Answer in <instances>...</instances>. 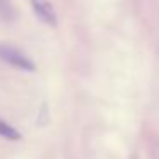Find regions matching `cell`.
Returning <instances> with one entry per match:
<instances>
[{
  "label": "cell",
  "mask_w": 159,
  "mask_h": 159,
  "mask_svg": "<svg viewBox=\"0 0 159 159\" xmlns=\"http://www.w3.org/2000/svg\"><path fill=\"white\" fill-rule=\"evenodd\" d=\"M0 60L19 70H26V72H33L36 69L29 57H26L21 50L14 48L11 45H0Z\"/></svg>",
  "instance_id": "6da1fadb"
},
{
  "label": "cell",
  "mask_w": 159,
  "mask_h": 159,
  "mask_svg": "<svg viewBox=\"0 0 159 159\" xmlns=\"http://www.w3.org/2000/svg\"><path fill=\"white\" fill-rule=\"evenodd\" d=\"M0 137L9 139V140H19V139H21V134H19L12 125H9L7 121L0 120Z\"/></svg>",
  "instance_id": "3957f363"
},
{
  "label": "cell",
  "mask_w": 159,
  "mask_h": 159,
  "mask_svg": "<svg viewBox=\"0 0 159 159\" xmlns=\"http://www.w3.org/2000/svg\"><path fill=\"white\" fill-rule=\"evenodd\" d=\"M16 16L14 7H12L11 0H0V19L4 21H12Z\"/></svg>",
  "instance_id": "277c9868"
},
{
  "label": "cell",
  "mask_w": 159,
  "mask_h": 159,
  "mask_svg": "<svg viewBox=\"0 0 159 159\" xmlns=\"http://www.w3.org/2000/svg\"><path fill=\"white\" fill-rule=\"evenodd\" d=\"M31 2V7L34 11L36 17L46 26H57V12L53 9V4L50 0H29Z\"/></svg>",
  "instance_id": "7a4b0ae2"
}]
</instances>
